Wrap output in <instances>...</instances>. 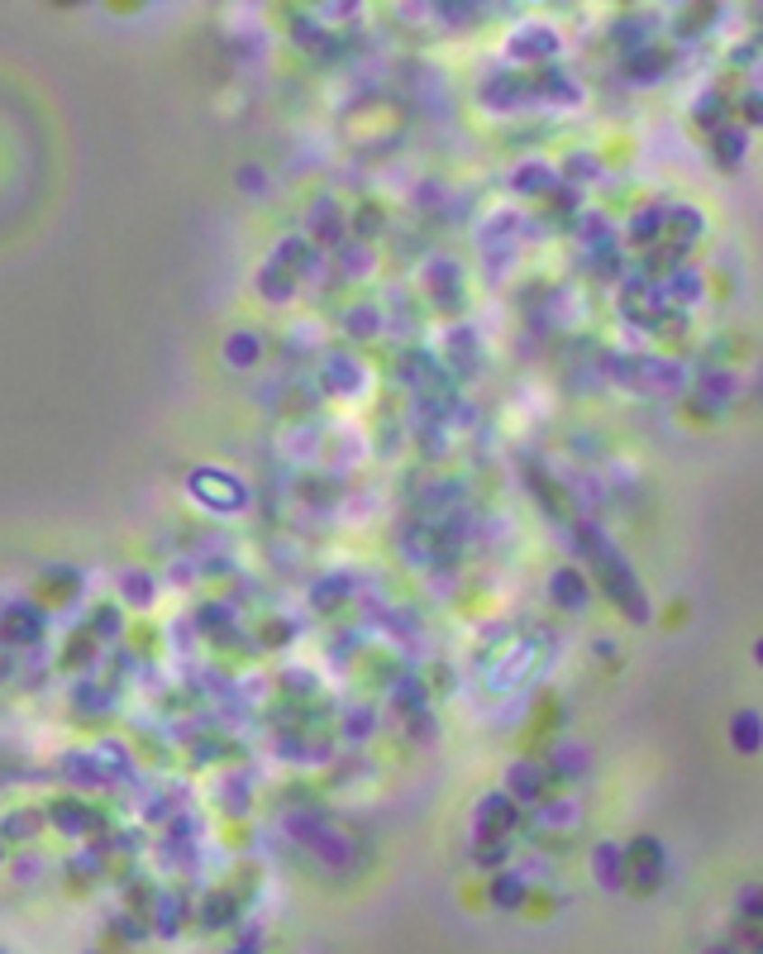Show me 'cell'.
<instances>
[{"instance_id":"52a82bcc","label":"cell","mask_w":763,"mask_h":954,"mask_svg":"<svg viewBox=\"0 0 763 954\" xmlns=\"http://www.w3.org/2000/svg\"><path fill=\"white\" fill-rule=\"evenodd\" d=\"M549 592H554V601H563V607H583V601H587V582H583V573L563 568V573H554Z\"/></svg>"},{"instance_id":"ffe728a7","label":"cell","mask_w":763,"mask_h":954,"mask_svg":"<svg viewBox=\"0 0 763 954\" xmlns=\"http://www.w3.org/2000/svg\"><path fill=\"white\" fill-rule=\"evenodd\" d=\"M706 954H735V949H730V945H716V949H706Z\"/></svg>"},{"instance_id":"3957f363","label":"cell","mask_w":763,"mask_h":954,"mask_svg":"<svg viewBox=\"0 0 763 954\" xmlns=\"http://www.w3.org/2000/svg\"><path fill=\"white\" fill-rule=\"evenodd\" d=\"M325 382H329V392H339V396H348V392H363V367L354 363V354H329L325 358Z\"/></svg>"},{"instance_id":"7a4b0ae2","label":"cell","mask_w":763,"mask_h":954,"mask_svg":"<svg viewBox=\"0 0 763 954\" xmlns=\"http://www.w3.org/2000/svg\"><path fill=\"white\" fill-rule=\"evenodd\" d=\"M592 874L602 888H621V883L630 878V864H625V849L621 845H596L592 849Z\"/></svg>"},{"instance_id":"277c9868","label":"cell","mask_w":763,"mask_h":954,"mask_svg":"<svg viewBox=\"0 0 763 954\" xmlns=\"http://www.w3.org/2000/svg\"><path fill=\"white\" fill-rule=\"evenodd\" d=\"M510 821H516V807H510V797H487L483 807H477V835H506Z\"/></svg>"},{"instance_id":"30bf717a","label":"cell","mask_w":763,"mask_h":954,"mask_svg":"<svg viewBox=\"0 0 763 954\" xmlns=\"http://www.w3.org/2000/svg\"><path fill=\"white\" fill-rule=\"evenodd\" d=\"M225 354H229V363L248 367V363H253V358L262 354V344L253 339V334H234V339H229V348H225Z\"/></svg>"},{"instance_id":"2e32d148","label":"cell","mask_w":763,"mask_h":954,"mask_svg":"<svg viewBox=\"0 0 763 954\" xmlns=\"http://www.w3.org/2000/svg\"><path fill=\"white\" fill-rule=\"evenodd\" d=\"M368 721H372V716L363 711V707H358V711H348V730H354V735H368V730H372Z\"/></svg>"},{"instance_id":"9a60e30c","label":"cell","mask_w":763,"mask_h":954,"mask_svg":"<svg viewBox=\"0 0 763 954\" xmlns=\"http://www.w3.org/2000/svg\"><path fill=\"white\" fill-rule=\"evenodd\" d=\"M658 229H663V210H644L635 220V239H654Z\"/></svg>"},{"instance_id":"d6986e66","label":"cell","mask_w":763,"mask_h":954,"mask_svg":"<svg viewBox=\"0 0 763 954\" xmlns=\"http://www.w3.org/2000/svg\"><path fill=\"white\" fill-rule=\"evenodd\" d=\"M744 110H749L754 125H763V96H749V100H744Z\"/></svg>"},{"instance_id":"ac0fdd59","label":"cell","mask_w":763,"mask_h":954,"mask_svg":"<svg viewBox=\"0 0 763 954\" xmlns=\"http://www.w3.org/2000/svg\"><path fill=\"white\" fill-rule=\"evenodd\" d=\"M744 912H749L754 922H763V893H749V897H744Z\"/></svg>"},{"instance_id":"e0dca14e","label":"cell","mask_w":763,"mask_h":954,"mask_svg":"<svg viewBox=\"0 0 763 954\" xmlns=\"http://www.w3.org/2000/svg\"><path fill=\"white\" fill-rule=\"evenodd\" d=\"M239 177H244V187H253L248 196H262V167H244Z\"/></svg>"},{"instance_id":"ba28073f","label":"cell","mask_w":763,"mask_h":954,"mask_svg":"<svg viewBox=\"0 0 763 954\" xmlns=\"http://www.w3.org/2000/svg\"><path fill=\"white\" fill-rule=\"evenodd\" d=\"M492 902L496 907H520L525 902V878L520 874H496L492 878Z\"/></svg>"},{"instance_id":"9c48e42d","label":"cell","mask_w":763,"mask_h":954,"mask_svg":"<svg viewBox=\"0 0 763 954\" xmlns=\"http://www.w3.org/2000/svg\"><path fill=\"white\" fill-rule=\"evenodd\" d=\"M344 329L354 334V339H372V334L382 329V315H377V306H354L344 315Z\"/></svg>"},{"instance_id":"5b68a950","label":"cell","mask_w":763,"mask_h":954,"mask_svg":"<svg viewBox=\"0 0 763 954\" xmlns=\"http://www.w3.org/2000/svg\"><path fill=\"white\" fill-rule=\"evenodd\" d=\"M258 292L268 296V301H291L296 296V273H291L287 263L272 258L268 267H262V277H258Z\"/></svg>"},{"instance_id":"6da1fadb","label":"cell","mask_w":763,"mask_h":954,"mask_svg":"<svg viewBox=\"0 0 763 954\" xmlns=\"http://www.w3.org/2000/svg\"><path fill=\"white\" fill-rule=\"evenodd\" d=\"M310 239L344 244V210H339L335 196H315L310 200Z\"/></svg>"},{"instance_id":"7402d4cb","label":"cell","mask_w":763,"mask_h":954,"mask_svg":"<svg viewBox=\"0 0 763 954\" xmlns=\"http://www.w3.org/2000/svg\"><path fill=\"white\" fill-rule=\"evenodd\" d=\"M754 954H763V945H758V949H754Z\"/></svg>"},{"instance_id":"7c38bea8","label":"cell","mask_w":763,"mask_h":954,"mask_svg":"<svg viewBox=\"0 0 763 954\" xmlns=\"http://www.w3.org/2000/svg\"><path fill=\"white\" fill-rule=\"evenodd\" d=\"M510 792L529 801V797L539 792V773H535V768H516V773H510Z\"/></svg>"},{"instance_id":"8fae6325","label":"cell","mask_w":763,"mask_h":954,"mask_svg":"<svg viewBox=\"0 0 763 954\" xmlns=\"http://www.w3.org/2000/svg\"><path fill=\"white\" fill-rule=\"evenodd\" d=\"M549 181H554V172H549L544 162H529V167H520V172H516V187H520V191H529V187H549Z\"/></svg>"},{"instance_id":"5bb4252c","label":"cell","mask_w":763,"mask_h":954,"mask_svg":"<svg viewBox=\"0 0 763 954\" xmlns=\"http://www.w3.org/2000/svg\"><path fill=\"white\" fill-rule=\"evenodd\" d=\"M339 254H344V263H348V273H368V267H372V254H368L363 244H344Z\"/></svg>"},{"instance_id":"8992f818","label":"cell","mask_w":763,"mask_h":954,"mask_svg":"<svg viewBox=\"0 0 763 954\" xmlns=\"http://www.w3.org/2000/svg\"><path fill=\"white\" fill-rule=\"evenodd\" d=\"M730 740H735V749H744V755H754V749L763 745V721H758V711H740L735 721H730Z\"/></svg>"},{"instance_id":"44dd1931","label":"cell","mask_w":763,"mask_h":954,"mask_svg":"<svg viewBox=\"0 0 763 954\" xmlns=\"http://www.w3.org/2000/svg\"><path fill=\"white\" fill-rule=\"evenodd\" d=\"M758 663H763V640H758Z\"/></svg>"},{"instance_id":"4fadbf2b","label":"cell","mask_w":763,"mask_h":954,"mask_svg":"<svg viewBox=\"0 0 763 954\" xmlns=\"http://www.w3.org/2000/svg\"><path fill=\"white\" fill-rule=\"evenodd\" d=\"M744 158V129H725L721 134V162H740Z\"/></svg>"}]
</instances>
